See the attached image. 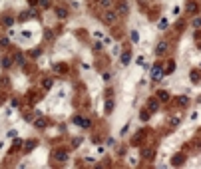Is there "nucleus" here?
I'll list each match as a JSON object with an SVG mask.
<instances>
[{
  "mask_svg": "<svg viewBox=\"0 0 201 169\" xmlns=\"http://www.w3.org/2000/svg\"><path fill=\"white\" fill-rule=\"evenodd\" d=\"M127 163H130L132 167H135V165H137V155H135V153H130V155H127Z\"/></svg>",
  "mask_w": 201,
  "mask_h": 169,
  "instance_id": "a211bd4d",
  "label": "nucleus"
},
{
  "mask_svg": "<svg viewBox=\"0 0 201 169\" xmlns=\"http://www.w3.org/2000/svg\"><path fill=\"white\" fill-rule=\"evenodd\" d=\"M52 157H54V161H58V163H64V161H68V153L66 151H54Z\"/></svg>",
  "mask_w": 201,
  "mask_h": 169,
  "instance_id": "0eeeda50",
  "label": "nucleus"
},
{
  "mask_svg": "<svg viewBox=\"0 0 201 169\" xmlns=\"http://www.w3.org/2000/svg\"><path fill=\"white\" fill-rule=\"evenodd\" d=\"M32 147H36V141H26V151H30Z\"/></svg>",
  "mask_w": 201,
  "mask_h": 169,
  "instance_id": "f704fd0d",
  "label": "nucleus"
},
{
  "mask_svg": "<svg viewBox=\"0 0 201 169\" xmlns=\"http://www.w3.org/2000/svg\"><path fill=\"white\" fill-rule=\"evenodd\" d=\"M167 50H169V44L165 42V40H161V42L155 46V56H157V58L165 56V54H167Z\"/></svg>",
  "mask_w": 201,
  "mask_h": 169,
  "instance_id": "7ed1b4c3",
  "label": "nucleus"
},
{
  "mask_svg": "<svg viewBox=\"0 0 201 169\" xmlns=\"http://www.w3.org/2000/svg\"><path fill=\"white\" fill-rule=\"evenodd\" d=\"M199 50H201V44H199Z\"/></svg>",
  "mask_w": 201,
  "mask_h": 169,
  "instance_id": "49530a36",
  "label": "nucleus"
},
{
  "mask_svg": "<svg viewBox=\"0 0 201 169\" xmlns=\"http://www.w3.org/2000/svg\"><path fill=\"white\" fill-rule=\"evenodd\" d=\"M183 161H185L183 155H173V159H171V163H173V165H181Z\"/></svg>",
  "mask_w": 201,
  "mask_h": 169,
  "instance_id": "6ab92c4d",
  "label": "nucleus"
},
{
  "mask_svg": "<svg viewBox=\"0 0 201 169\" xmlns=\"http://www.w3.org/2000/svg\"><path fill=\"white\" fill-rule=\"evenodd\" d=\"M0 24H2V28H12V26H14V18L8 16V14H4V16L0 18Z\"/></svg>",
  "mask_w": 201,
  "mask_h": 169,
  "instance_id": "423d86ee",
  "label": "nucleus"
},
{
  "mask_svg": "<svg viewBox=\"0 0 201 169\" xmlns=\"http://www.w3.org/2000/svg\"><path fill=\"white\" fill-rule=\"evenodd\" d=\"M8 44H10V42H8V38H0V46H2V48H6Z\"/></svg>",
  "mask_w": 201,
  "mask_h": 169,
  "instance_id": "e433bc0d",
  "label": "nucleus"
},
{
  "mask_svg": "<svg viewBox=\"0 0 201 169\" xmlns=\"http://www.w3.org/2000/svg\"><path fill=\"white\" fill-rule=\"evenodd\" d=\"M177 101L181 103V105H187V101H189V100H187L185 96H181V98H177Z\"/></svg>",
  "mask_w": 201,
  "mask_h": 169,
  "instance_id": "473e14b6",
  "label": "nucleus"
},
{
  "mask_svg": "<svg viewBox=\"0 0 201 169\" xmlns=\"http://www.w3.org/2000/svg\"><path fill=\"white\" fill-rule=\"evenodd\" d=\"M191 26H193V28H201V18H193V20H191Z\"/></svg>",
  "mask_w": 201,
  "mask_h": 169,
  "instance_id": "bb28decb",
  "label": "nucleus"
},
{
  "mask_svg": "<svg viewBox=\"0 0 201 169\" xmlns=\"http://www.w3.org/2000/svg\"><path fill=\"white\" fill-rule=\"evenodd\" d=\"M100 6L102 8H110L112 6V0H100Z\"/></svg>",
  "mask_w": 201,
  "mask_h": 169,
  "instance_id": "cd10ccee",
  "label": "nucleus"
},
{
  "mask_svg": "<svg viewBox=\"0 0 201 169\" xmlns=\"http://www.w3.org/2000/svg\"><path fill=\"white\" fill-rule=\"evenodd\" d=\"M106 145H108V147H113V145H116V139H112V137H110V139L106 141Z\"/></svg>",
  "mask_w": 201,
  "mask_h": 169,
  "instance_id": "4c0bfd02",
  "label": "nucleus"
},
{
  "mask_svg": "<svg viewBox=\"0 0 201 169\" xmlns=\"http://www.w3.org/2000/svg\"><path fill=\"white\" fill-rule=\"evenodd\" d=\"M157 28H159V30H167V28H169V20L165 18V16H161V18H159V22H157Z\"/></svg>",
  "mask_w": 201,
  "mask_h": 169,
  "instance_id": "f8f14e48",
  "label": "nucleus"
},
{
  "mask_svg": "<svg viewBox=\"0 0 201 169\" xmlns=\"http://www.w3.org/2000/svg\"><path fill=\"white\" fill-rule=\"evenodd\" d=\"M14 62H16L18 66H24V56L22 54H16V56H14Z\"/></svg>",
  "mask_w": 201,
  "mask_h": 169,
  "instance_id": "b1692460",
  "label": "nucleus"
},
{
  "mask_svg": "<svg viewBox=\"0 0 201 169\" xmlns=\"http://www.w3.org/2000/svg\"><path fill=\"white\" fill-rule=\"evenodd\" d=\"M189 80H191V82H195V84H197V82L201 80V72H199V70H193V72L189 74Z\"/></svg>",
  "mask_w": 201,
  "mask_h": 169,
  "instance_id": "4468645a",
  "label": "nucleus"
},
{
  "mask_svg": "<svg viewBox=\"0 0 201 169\" xmlns=\"http://www.w3.org/2000/svg\"><path fill=\"white\" fill-rule=\"evenodd\" d=\"M179 122H181V119H179L177 115H175V117H171V125H173V127H177V125H179Z\"/></svg>",
  "mask_w": 201,
  "mask_h": 169,
  "instance_id": "72a5a7b5",
  "label": "nucleus"
},
{
  "mask_svg": "<svg viewBox=\"0 0 201 169\" xmlns=\"http://www.w3.org/2000/svg\"><path fill=\"white\" fill-rule=\"evenodd\" d=\"M96 151H98V155H104V151H106V149H104V145H100Z\"/></svg>",
  "mask_w": 201,
  "mask_h": 169,
  "instance_id": "79ce46f5",
  "label": "nucleus"
},
{
  "mask_svg": "<svg viewBox=\"0 0 201 169\" xmlns=\"http://www.w3.org/2000/svg\"><path fill=\"white\" fill-rule=\"evenodd\" d=\"M179 14H181V6H177V4H175V6L171 8V16H179Z\"/></svg>",
  "mask_w": 201,
  "mask_h": 169,
  "instance_id": "393cba45",
  "label": "nucleus"
},
{
  "mask_svg": "<svg viewBox=\"0 0 201 169\" xmlns=\"http://www.w3.org/2000/svg\"><path fill=\"white\" fill-rule=\"evenodd\" d=\"M157 108H159V100H157V98H151V100L147 101V110H149V113L157 112Z\"/></svg>",
  "mask_w": 201,
  "mask_h": 169,
  "instance_id": "1a4fd4ad",
  "label": "nucleus"
},
{
  "mask_svg": "<svg viewBox=\"0 0 201 169\" xmlns=\"http://www.w3.org/2000/svg\"><path fill=\"white\" fill-rule=\"evenodd\" d=\"M130 38H132V44H139V34H137V30H132Z\"/></svg>",
  "mask_w": 201,
  "mask_h": 169,
  "instance_id": "f3484780",
  "label": "nucleus"
},
{
  "mask_svg": "<svg viewBox=\"0 0 201 169\" xmlns=\"http://www.w3.org/2000/svg\"><path fill=\"white\" fill-rule=\"evenodd\" d=\"M197 117H199V113H197L195 110H193V112H191V119H197Z\"/></svg>",
  "mask_w": 201,
  "mask_h": 169,
  "instance_id": "a18cd8bd",
  "label": "nucleus"
},
{
  "mask_svg": "<svg viewBox=\"0 0 201 169\" xmlns=\"http://www.w3.org/2000/svg\"><path fill=\"white\" fill-rule=\"evenodd\" d=\"M163 76H165V70H163L161 66H153V68H151V80H153V82H159Z\"/></svg>",
  "mask_w": 201,
  "mask_h": 169,
  "instance_id": "20e7f679",
  "label": "nucleus"
},
{
  "mask_svg": "<svg viewBox=\"0 0 201 169\" xmlns=\"http://www.w3.org/2000/svg\"><path fill=\"white\" fill-rule=\"evenodd\" d=\"M94 38H96V40H102V38H104V32L96 30V32H94Z\"/></svg>",
  "mask_w": 201,
  "mask_h": 169,
  "instance_id": "c9c22d12",
  "label": "nucleus"
},
{
  "mask_svg": "<svg viewBox=\"0 0 201 169\" xmlns=\"http://www.w3.org/2000/svg\"><path fill=\"white\" fill-rule=\"evenodd\" d=\"M104 80L110 82V80H112V74H110V72H104Z\"/></svg>",
  "mask_w": 201,
  "mask_h": 169,
  "instance_id": "ea45409f",
  "label": "nucleus"
},
{
  "mask_svg": "<svg viewBox=\"0 0 201 169\" xmlns=\"http://www.w3.org/2000/svg\"><path fill=\"white\" fill-rule=\"evenodd\" d=\"M141 155H144L145 159H149V161H151V159L155 157V151H153L151 147H147V149H144V151H141Z\"/></svg>",
  "mask_w": 201,
  "mask_h": 169,
  "instance_id": "ddd939ff",
  "label": "nucleus"
},
{
  "mask_svg": "<svg viewBox=\"0 0 201 169\" xmlns=\"http://www.w3.org/2000/svg\"><path fill=\"white\" fill-rule=\"evenodd\" d=\"M106 113H110V112H113V100H108L106 101V110H104Z\"/></svg>",
  "mask_w": 201,
  "mask_h": 169,
  "instance_id": "412c9836",
  "label": "nucleus"
},
{
  "mask_svg": "<svg viewBox=\"0 0 201 169\" xmlns=\"http://www.w3.org/2000/svg\"><path fill=\"white\" fill-rule=\"evenodd\" d=\"M74 124L80 125L82 129H90V127H92V122H90L88 117H84V115H76V117H74Z\"/></svg>",
  "mask_w": 201,
  "mask_h": 169,
  "instance_id": "f03ea898",
  "label": "nucleus"
},
{
  "mask_svg": "<svg viewBox=\"0 0 201 169\" xmlns=\"http://www.w3.org/2000/svg\"><path fill=\"white\" fill-rule=\"evenodd\" d=\"M197 8H199L197 2H189V4H187V12H189V14H197Z\"/></svg>",
  "mask_w": 201,
  "mask_h": 169,
  "instance_id": "dca6fc26",
  "label": "nucleus"
},
{
  "mask_svg": "<svg viewBox=\"0 0 201 169\" xmlns=\"http://www.w3.org/2000/svg\"><path fill=\"white\" fill-rule=\"evenodd\" d=\"M120 64H122V66H130V64H132V54H130V52L120 54Z\"/></svg>",
  "mask_w": 201,
  "mask_h": 169,
  "instance_id": "6e6552de",
  "label": "nucleus"
},
{
  "mask_svg": "<svg viewBox=\"0 0 201 169\" xmlns=\"http://www.w3.org/2000/svg\"><path fill=\"white\" fill-rule=\"evenodd\" d=\"M127 131H130V124H125V125H123V127H122V131H120V135H122V137H123V135L127 133Z\"/></svg>",
  "mask_w": 201,
  "mask_h": 169,
  "instance_id": "c756f323",
  "label": "nucleus"
},
{
  "mask_svg": "<svg viewBox=\"0 0 201 169\" xmlns=\"http://www.w3.org/2000/svg\"><path fill=\"white\" fill-rule=\"evenodd\" d=\"M0 66L4 68V70H8V68L12 66V58L10 56H2L0 58Z\"/></svg>",
  "mask_w": 201,
  "mask_h": 169,
  "instance_id": "9d476101",
  "label": "nucleus"
},
{
  "mask_svg": "<svg viewBox=\"0 0 201 169\" xmlns=\"http://www.w3.org/2000/svg\"><path fill=\"white\" fill-rule=\"evenodd\" d=\"M52 86H54V80H52V78H44V80H42V88H44V90H50Z\"/></svg>",
  "mask_w": 201,
  "mask_h": 169,
  "instance_id": "2eb2a0df",
  "label": "nucleus"
},
{
  "mask_svg": "<svg viewBox=\"0 0 201 169\" xmlns=\"http://www.w3.org/2000/svg\"><path fill=\"white\" fill-rule=\"evenodd\" d=\"M135 64H137V66H144V64H145V58H144V56H137Z\"/></svg>",
  "mask_w": 201,
  "mask_h": 169,
  "instance_id": "2f4dec72",
  "label": "nucleus"
},
{
  "mask_svg": "<svg viewBox=\"0 0 201 169\" xmlns=\"http://www.w3.org/2000/svg\"><path fill=\"white\" fill-rule=\"evenodd\" d=\"M175 68H177V66H175V64H173V62H171V64H169V66L165 68V74H171V72H173V70H175Z\"/></svg>",
  "mask_w": 201,
  "mask_h": 169,
  "instance_id": "c85d7f7f",
  "label": "nucleus"
},
{
  "mask_svg": "<svg viewBox=\"0 0 201 169\" xmlns=\"http://www.w3.org/2000/svg\"><path fill=\"white\" fill-rule=\"evenodd\" d=\"M50 4H52V0H40V8H50Z\"/></svg>",
  "mask_w": 201,
  "mask_h": 169,
  "instance_id": "a878e982",
  "label": "nucleus"
},
{
  "mask_svg": "<svg viewBox=\"0 0 201 169\" xmlns=\"http://www.w3.org/2000/svg\"><path fill=\"white\" fill-rule=\"evenodd\" d=\"M82 141H84V137H74V139H72V147H80Z\"/></svg>",
  "mask_w": 201,
  "mask_h": 169,
  "instance_id": "4be33fe9",
  "label": "nucleus"
},
{
  "mask_svg": "<svg viewBox=\"0 0 201 169\" xmlns=\"http://www.w3.org/2000/svg\"><path fill=\"white\" fill-rule=\"evenodd\" d=\"M56 72H66V66H62V64H60V66H56Z\"/></svg>",
  "mask_w": 201,
  "mask_h": 169,
  "instance_id": "37998d69",
  "label": "nucleus"
},
{
  "mask_svg": "<svg viewBox=\"0 0 201 169\" xmlns=\"http://www.w3.org/2000/svg\"><path fill=\"white\" fill-rule=\"evenodd\" d=\"M116 12H118L120 16H127V14H130V4H127L125 0H120V2H118V8H116Z\"/></svg>",
  "mask_w": 201,
  "mask_h": 169,
  "instance_id": "39448f33",
  "label": "nucleus"
},
{
  "mask_svg": "<svg viewBox=\"0 0 201 169\" xmlns=\"http://www.w3.org/2000/svg\"><path fill=\"white\" fill-rule=\"evenodd\" d=\"M102 20L108 24V26H112V24H116L118 20H120V14L113 10V8H106L104 14H102Z\"/></svg>",
  "mask_w": 201,
  "mask_h": 169,
  "instance_id": "f257e3e1",
  "label": "nucleus"
},
{
  "mask_svg": "<svg viewBox=\"0 0 201 169\" xmlns=\"http://www.w3.org/2000/svg\"><path fill=\"white\" fill-rule=\"evenodd\" d=\"M155 98H157V100H159V101H163V103H165V101H169V100H171V98H169V94H167V91H165V90H159V91H157V96H155Z\"/></svg>",
  "mask_w": 201,
  "mask_h": 169,
  "instance_id": "9b49d317",
  "label": "nucleus"
},
{
  "mask_svg": "<svg viewBox=\"0 0 201 169\" xmlns=\"http://www.w3.org/2000/svg\"><path fill=\"white\" fill-rule=\"evenodd\" d=\"M139 119H141V122H147V119H149V110H141V112H139Z\"/></svg>",
  "mask_w": 201,
  "mask_h": 169,
  "instance_id": "aec40b11",
  "label": "nucleus"
},
{
  "mask_svg": "<svg viewBox=\"0 0 201 169\" xmlns=\"http://www.w3.org/2000/svg\"><path fill=\"white\" fill-rule=\"evenodd\" d=\"M102 46H104L102 42H94V50H102Z\"/></svg>",
  "mask_w": 201,
  "mask_h": 169,
  "instance_id": "a19ab883",
  "label": "nucleus"
},
{
  "mask_svg": "<svg viewBox=\"0 0 201 169\" xmlns=\"http://www.w3.org/2000/svg\"><path fill=\"white\" fill-rule=\"evenodd\" d=\"M56 16H58V18H66V16H68L66 8H58V10H56Z\"/></svg>",
  "mask_w": 201,
  "mask_h": 169,
  "instance_id": "5701e85b",
  "label": "nucleus"
},
{
  "mask_svg": "<svg viewBox=\"0 0 201 169\" xmlns=\"http://www.w3.org/2000/svg\"><path fill=\"white\" fill-rule=\"evenodd\" d=\"M8 137H10V139H14V137H18V133H16V131H8Z\"/></svg>",
  "mask_w": 201,
  "mask_h": 169,
  "instance_id": "c03bdc74",
  "label": "nucleus"
},
{
  "mask_svg": "<svg viewBox=\"0 0 201 169\" xmlns=\"http://www.w3.org/2000/svg\"><path fill=\"white\" fill-rule=\"evenodd\" d=\"M34 125H36V127H44V125H46V122H44V119H38V122H36Z\"/></svg>",
  "mask_w": 201,
  "mask_h": 169,
  "instance_id": "58836bf2",
  "label": "nucleus"
},
{
  "mask_svg": "<svg viewBox=\"0 0 201 169\" xmlns=\"http://www.w3.org/2000/svg\"><path fill=\"white\" fill-rule=\"evenodd\" d=\"M112 54H113V56H120V54H122V50H120V46H118V44L113 46V50H112Z\"/></svg>",
  "mask_w": 201,
  "mask_h": 169,
  "instance_id": "7c9ffc66",
  "label": "nucleus"
}]
</instances>
